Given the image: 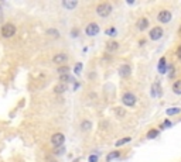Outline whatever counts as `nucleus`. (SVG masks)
<instances>
[{"label":"nucleus","mask_w":181,"mask_h":162,"mask_svg":"<svg viewBox=\"0 0 181 162\" xmlns=\"http://www.w3.org/2000/svg\"><path fill=\"white\" fill-rule=\"evenodd\" d=\"M112 13V4L111 3H101V4H98L96 7V14L99 17H107V16H111Z\"/></svg>","instance_id":"nucleus-1"},{"label":"nucleus","mask_w":181,"mask_h":162,"mask_svg":"<svg viewBox=\"0 0 181 162\" xmlns=\"http://www.w3.org/2000/svg\"><path fill=\"white\" fill-rule=\"evenodd\" d=\"M122 102H123L124 106L133 107L134 104H136V102H137V97L134 96L133 93L128 92V93H123V96H122Z\"/></svg>","instance_id":"nucleus-2"},{"label":"nucleus","mask_w":181,"mask_h":162,"mask_svg":"<svg viewBox=\"0 0 181 162\" xmlns=\"http://www.w3.org/2000/svg\"><path fill=\"white\" fill-rule=\"evenodd\" d=\"M16 34V26L14 24H10V23H6L3 27H2V35L4 38H10Z\"/></svg>","instance_id":"nucleus-3"},{"label":"nucleus","mask_w":181,"mask_h":162,"mask_svg":"<svg viewBox=\"0 0 181 162\" xmlns=\"http://www.w3.org/2000/svg\"><path fill=\"white\" fill-rule=\"evenodd\" d=\"M65 142V136L62 132H55L53 137H51V144L54 147H62Z\"/></svg>","instance_id":"nucleus-4"},{"label":"nucleus","mask_w":181,"mask_h":162,"mask_svg":"<svg viewBox=\"0 0 181 162\" xmlns=\"http://www.w3.org/2000/svg\"><path fill=\"white\" fill-rule=\"evenodd\" d=\"M171 18H173V14H171L170 10H161L160 13H158V16H157V20L160 21V23H163V24L170 23Z\"/></svg>","instance_id":"nucleus-5"},{"label":"nucleus","mask_w":181,"mask_h":162,"mask_svg":"<svg viewBox=\"0 0 181 162\" xmlns=\"http://www.w3.org/2000/svg\"><path fill=\"white\" fill-rule=\"evenodd\" d=\"M163 28L161 27H153L150 30V33H149V37H150V40H153V41H157V40H160L161 37H163Z\"/></svg>","instance_id":"nucleus-6"},{"label":"nucleus","mask_w":181,"mask_h":162,"mask_svg":"<svg viewBox=\"0 0 181 162\" xmlns=\"http://www.w3.org/2000/svg\"><path fill=\"white\" fill-rule=\"evenodd\" d=\"M85 34L89 37H95L99 34V26H98L96 23H90L86 26V28H85Z\"/></svg>","instance_id":"nucleus-7"},{"label":"nucleus","mask_w":181,"mask_h":162,"mask_svg":"<svg viewBox=\"0 0 181 162\" xmlns=\"http://www.w3.org/2000/svg\"><path fill=\"white\" fill-rule=\"evenodd\" d=\"M149 24H150L149 18H146V17H141V18H139L137 23H136V27H137L139 31H144V30H147Z\"/></svg>","instance_id":"nucleus-8"},{"label":"nucleus","mask_w":181,"mask_h":162,"mask_svg":"<svg viewBox=\"0 0 181 162\" xmlns=\"http://www.w3.org/2000/svg\"><path fill=\"white\" fill-rule=\"evenodd\" d=\"M119 75H120V78H129L132 75V68L129 65H122L119 68Z\"/></svg>","instance_id":"nucleus-9"},{"label":"nucleus","mask_w":181,"mask_h":162,"mask_svg":"<svg viewBox=\"0 0 181 162\" xmlns=\"http://www.w3.org/2000/svg\"><path fill=\"white\" fill-rule=\"evenodd\" d=\"M67 61H68V55H67V54H57V55H54V58H53V62L54 63H58V65L67 62Z\"/></svg>","instance_id":"nucleus-10"},{"label":"nucleus","mask_w":181,"mask_h":162,"mask_svg":"<svg viewBox=\"0 0 181 162\" xmlns=\"http://www.w3.org/2000/svg\"><path fill=\"white\" fill-rule=\"evenodd\" d=\"M117 48H119V43L117 41H107L106 43V51L107 52H115V51H117Z\"/></svg>","instance_id":"nucleus-11"},{"label":"nucleus","mask_w":181,"mask_h":162,"mask_svg":"<svg viewBox=\"0 0 181 162\" xmlns=\"http://www.w3.org/2000/svg\"><path fill=\"white\" fill-rule=\"evenodd\" d=\"M161 92H160V85L158 83H154L153 86H151V96L156 97V96H160Z\"/></svg>","instance_id":"nucleus-12"},{"label":"nucleus","mask_w":181,"mask_h":162,"mask_svg":"<svg viewBox=\"0 0 181 162\" xmlns=\"http://www.w3.org/2000/svg\"><path fill=\"white\" fill-rule=\"evenodd\" d=\"M90 128H92V123L89 120H84V121L81 123V130L82 131H89Z\"/></svg>","instance_id":"nucleus-13"},{"label":"nucleus","mask_w":181,"mask_h":162,"mask_svg":"<svg viewBox=\"0 0 181 162\" xmlns=\"http://www.w3.org/2000/svg\"><path fill=\"white\" fill-rule=\"evenodd\" d=\"M67 90V83H58L57 86L54 87V92L55 93H64Z\"/></svg>","instance_id":"nucleus-14"},{"label":"nucleus","mask_w":181,"mask_h":162,"mask_svg":"<svg viewBox=\"0 0 181 162\" xmlns=\"http://www.w3.org/2000/svg\"><path fill=\"white\" fill-rule=\"evenodd\" d=\"M62 6L65 7V9H68V10H72V9H75V7L78 6V2H62Z\"/></svg>","instance_id":"nucleus-15"},{"label":"nucleus","mask_w":181,"mask_h":162,"mask_svg":"<svg viewBox=\"0 0 181 162\" xmlns=\"http://www.w3.org/2000/svg\"><path fill=\"white\" fill-rule=\"evenodd\" d=\"M167 71V65H166V58H161L160 62H158V72L164 73Z\"/></svg>","instance_id":"nucleus-16"},{"label":"nucleus","mask_w":181,"mask_h":162,"mask_svg":"<svg viewBox=\"0 0 181 162\" xmlns=\"http://www.w3.org/2000/svg\"><path fill=\"white\" fill-rule=\"evenodd\" d=\"M173 92H174L175 95H181V79L174 82V85H173Z\"/></svg>","instance_id":"nucleus-17"},{"label":"nucleus","mask_w":181,"mask_h":162,"mask_svg":"<svg viewBox=\"0 0 181 162\" xmlns=\"http://www.w3.org/2000/svg\"><path fill=\"white\" fill-rule=\"evenodd\" d=\"M113 113H116V116H117V117H120V119L126 116V110H124L123 107H115V109H113Z\"/></svg>","instance_id":"nucleus-18"},{"label":"nucleus","mask_w":181,"mask_h":162,"mask_svg":"<svg viewBox=\"0 0 181 162\" xmlns=\"http://www.w3.org/2000/svg\"><path fill=\"white\" fill-rule=\"evenodd\" d=\"M158 136V130H156V128H153V130H150V131H147V138L149 140H153V138H156V137Z\"/></svg>","instance_id":"nucleus-19"},{"label":"nucleus","mask_w":181,"mask_h":162,"mask_svg":"<svg viewBox=\"0 0 181 162\" xmlns=\"http://www.w3.org/2000/svg\"><path fill=\"white\" fill-rule=\"evenodd\" d=\"M120 156V152L119 151H113V152H111L109 155H107V161H112V159H116V158H119Z\"/></svg>","instance_id":"nucleus-20"},{"label":"nucleus","mask_w":181,"mask_h":162,"mask_svg":"<svg viewBox=\"0 0 181 162\" xmlns=\"http://www.w3.org/2000/svg\"><path fill=\"white\" fill-rule=\"evenodd\" d=\"M166 113H167L168 116H175V114L181 113V109H178V107H174V109H167V111Z\"/></svg>","instance_id":"nucleus-21"},{"label":"nucleus","mask_w":181,"mask_h":162,"mask_svg":"<svg viewBox=\"0 0 181 162\" xmlns=\"http://www.w3.org/2000/svg\"><path fill=\"white\" fill-rule=\"evenodd\" d=\"M128 142H130V137H126V138H120L119 141L116 142V147H120V145H123V144H128Z\"/></svg>","instance_id":"nucleus-22"},{"label":"nucleus","mask_w":181,"mask_h":162,"mask_svg":"<svg viewBox=\"0 0 181 162\" xmlns=\"http://www.w3.org/2000/svg\"><path fill=\"white\" fill-rule=\"evenodd\" d=\"M64 152H65L64 147H55V148H54V154H55V155H62Z\"/></svg>","instance_id":"nucleus-23"},{"label":"nucleus","mask_w":181,"mask_h":162,"mask_svg":"<svg viewBox=\"0 0 181 162\" xmlns=\"http://www.w3.org/2000/svg\"><path fill=\"white\" fill-rule=\"evenodd\" d=\"M105 34L109 37H115L116 35V28H115V27H111V28H107V30L105 31Z\"/></svg>","instance_id":"nucleus-24"},{"label":"nucleus","mask_w":181,"mask_h":162,"mask_svg":"<svg viewBox=\"0 0 181 162\" xmlns=\"http://www.w3.org/2000/svg\"><path fill=\"white\" fill-rule=\"evenodd\" d=\"M68 71H69L68 66H61V68H58V73H60V75H68Z\"/></svg>","instance_id":"nucleus-25"},{"label":"nucleus","mask_w":181,"mask_h":162,"mask_svg":"<svg viewBox=\"0 0 181 162\" xmlns=\"http://www.w3.org/2000/svg\"><path fill=\"white\" fill-rule=\"evenodd\" d=\"M47 34H48V35H53V37H60V31H58V30H54V28H50V30H47Z\"/></svg>","instance_id":"nucleus-26"},{"label":"nucleus","mask_w":181,"mask_h":162,"mask_svg":"<svg viewBox=\"0 0 181 162\" xmlns=\"http://www.w3.org/2000/svg\"><path fill=\"white\" fill-rule=\"evenodd\" d=\"M71 79H72V78H71V76H68V75H60L61 83H67V82H69Z\"/></svg>","instance_id":"nucleus-27"},{"label":"nucleus","mask_w":181,"mask_h":162,"mask_svg":"<svg viewBox=\"0 0 181 162\" xmlns=\"http://www.w3.org/2000/svg\"><path fill=\"white\" fill-rule=\"evenodd\" d=\"M81 71H82V63L78 62L77 65H75V73H79Z\"/></svg>","instance_id":"nucleus-28"},{"label":"nucleus","mask_w":181,"mask_h":162,"mask_svg":"<svg viewBox=\"0 0 181 162\" xmlns=\"http://www.w3.org/2000/svg\"><path fill=\"white\" fill-rule=\"evenodd\" d=\"M88 161L89 162H98L99 161V158H98V155H90L89 158H88Z\"/></svg>","instance_id":"nucleus-29"},{"label":"nucleus","mask_w":181,"mask_h":162,"mask_svg":"<svg viewBox=\"0 0 181 162\" xmlns=\"http://www.w3.org/2000/svg\"><path fill=\"white\" fill-rule=\"evenodd\" d=\"M171 124H173V123H171V121H168V120H166V121L163 123V126H161V128H167V127H171Z\"/></svg>","instance_id":"nucleus-30"},{"label":"nucleus","mask_w":181,"mask_h":162,"mask_svg":"<svg viewBox=\"0 0 181 162\" xmlns=\"http://www.w3.org/2000/svg\"><path fill=\"white\" fill-rule=\"evenodd\" d=\"M71 35H72V37H78V30H77V28H74V30L71 31Z\"/></svg>","instance_id":"nucleus-31"},{"label":"nucleus","mask_w":181,"mask_h":162,"mask_svg":"<svg viewBox=\"0 0 181 162\" xmlns=\"http://www.w3.org/2000/svg\"><path fill=\"white\" fill-rule=\"evenodd\" d=\"M177 56H178V59H181V45L178 47V50H177Z\"/></svg>","instance_id":"nucleus-32"}]
</instances>
